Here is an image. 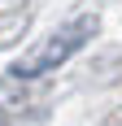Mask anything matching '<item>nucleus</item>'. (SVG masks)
I'll use <instances>...</instances> for the list:
<instances>
[{"label": "nucleus", "mask_w": 122, "mask_h": 126, "mask_svg": "<svg viewBox=\"0 0 122 126\" xmlns=\"http://www.w3.org/2000/svg\"><path fill=\"white\" fill-rule=\"evenodd\" d=\"M87 35V22H74L70 31H61V35H52L44 48L35 52V57H26V61L13 65V78H35V74H48L52 65H61L70 52H79V39Z\"/></svg>", "instance_id": "obj_1"}]
</instances>
